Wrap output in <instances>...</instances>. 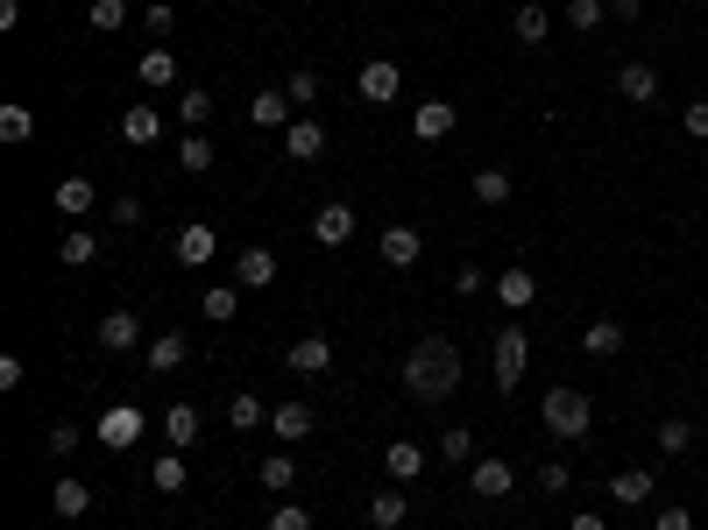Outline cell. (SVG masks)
<instances>
[{"label":"cell","mask_w":708,"mask_h":530,"mask_svg":"<svg viewBox=\"0 0 708 530\" xmlns=\"http://www.w3.org/2000/svg\"><path fill=\"white\" fill-rule=\"evenodd\" d=\"M320 149H326V128H320L312 114H298L291 128H283V156H291V163H312Z\"/></svg>","instance_id":"7c38bea8"},{"label":"cell","mask_w":708,"mask_h":530,"mask_svg":"<svg viewBox=\"0 0 708 530\" xmlns=\"http://www.w3.org/2000/svg\"><path fill=\"white\" fill-rule=\"evenodd\" d=\"M57 262H65V269H85V262H100V234L71 226V234H65V248H57Z\"/></svg>","instance_id":"f1b7e54d"},{"label":"cell","mask_w":708,"mask_h":530,"mask_svg":"<svg viewBox=\"0 0 708 530\" xmlns=\"http://www.w3.org/2000/svg\"><path fill=\"white\" fill-rule=\"evenodd\" d=\"M142 22H149V36H171V28H177V8H163V0H149V14H142Z\"/></svg>","instance_id":"681fc988"},{"label":"cell","mask_w":708,"mask_h":530,"mask_svg":"<svg viewBox=\"0 0 708 530\" xmlns=\"http://www.w3.org/2000/svg\"><path fill=\"white\" fill-rule=\"evenodd\" d=\"M228 424H234V432H255V424H263V397H248V389H241V397L228 403Z\"/></svg>","instance_id":"ab89813d"},{"label":"cell","mask_w":708,"mask_h":530,"mask_svg":"<svg viewBox=\"0 0 708 530\" xmlns=\"http://www.w3.org/2000/svg\"><path fill=\"white\" fill-rule=\"evenodd\" d=\"M652 474H645V467H624V474H616L610 481V503H624V509H645V503H652Z\"/></svg>","instance_id":"7402d4cb"},{"label":"cell","mask_w":708,"mask_h":530,"mask_svg":"<svg viewBox=\"0 0 708 530\" xmlns=\"http://www.w3.org/2000/svg\"><path fill=\"white\" fill-rule=\"evenodd\" d=\"M440 460H468L475 467V432H461V424H454V432H440Z\"/></svg>","instance_id":"7bdbcfd3"},{"label":"cell","mask_w":708,"mask_h":530,"mask_svg":"<svg viewBox=\"0 0 708 530\" xmlns=\"http://www.w3.org/2000/svg\"><path fill=\"white\" fill-rule=\"evenodd\" d=\"M681 128L695 134V142H708V99H687L681 106Z\"/></svg>","instance_id":"bcb514c9"},{"label":"cell","mask_w":708,"mask_h":530,"mask_svg":"<svg viewBox=\"0 0 708 530\" xmlns=\"http://www.w3.org/2000/svg\"><path fill=\"white\" fill-rule=\"evenodd\" d=\"M57 212H71V220H79V212H93L100 205V191L85 185V177H65V185H57V199H50Z\"/></svg>","instance_id":"4dcf8cb0"},{"label":"cell","mask_w":708,"mask_h":530,"mask_svg":"<svg viewBox=\"0 0 708 530\" xmlns=\"http://www.w3.org/2000/svg\"><path fill=\"white\" fill-rule=\"evenodd\" d=\"M199 311L213 318V326H234V311H241V283H206Z\"/></svg>","instance_id":"603a6c76"},{"label":"cell","mask_w":708,"mask_h":530,"mask_svg":"<svg viewBox=\"0 0 708 530\" xmlns=\"http://www.w3.org/2000/svg\"><path fill=\"white\" fill-rule=\"evenodd\" d=\"M383 467H390V481H418V474H426V446H418V438H390Z\"/></svg>","instance_id":"e0dca14e"},{"label":"cell","mask_w":708,"mask_h":530,"mask_svg":"<svg viewBox=\"0 0 708 530\" xmlns=\"http://www.w3.org/2000/svg\"><path fill=\"white\" fill-rule=\"evenodd\" d=\"M43 446H50V460H71V452L85 446V432H79V424H50V438H43Z\"/></svg>","instance_id":"60d3db41"},{"label":"cell","mask_w":708,"mask_h":530,"mask_svg":"<svg viewBox=\"0 0 708 530\" xmlns=\"http://www.w3.org/2000/svg\"><path fill=\"white\" fill-rule=\"evenodd\" d=\"M652 530H695V517L681 503H666V509H652Z\"/></svg>","instance_id":"c3c4849f"},{"label":"cell","mask_w":708,"mask_h":530,"mask_svg":"<svg viewBox=\"0 0 708 530\" xmlns=\"http://www.w3.org/2000/svg\"><path fill=\"white\" fill-rule=\"evenodd\" d=\"M468 488L481 495V503H503V495L518 488V474H510V460H475L468 467Z\"/></svg>","instance_id":"30bf717a"},{"label":"cell","mask_w":708,"mask_h":530,"mask_svg":"<svg viewBox=\"0 0 708 530\" xmlns=\"http://www.w3.org/2000/svg\"><path fill=\"white\" fill-rule=\"evenodd\" d=\"M616 346H624V326H616V318H595V326L581 332V354H589V361H610Z\"/></svg>","instance_id":"83f0119b"},{"label":"cell","mask_w":708,"mask_h":530,"mask_svg":"<svg viewBox=\"0 0 708 530\" xmlns=\"http://www.w3.org/2000/svg\"><path fill=\"white\" fill-rule=\"evenodd\" d=\"M50 509H57V517H85V509H93V488H85L79 474H65V481L50 488Z\"/></svg>","instance_id":"484cf974"},{"label":"cell","mask_w":708,"mask_h":530,"mask_svg":"<svg viewBox=\"0 0 708 530\" xmlns=\"http://www.w3.org/2000/svg\"><path fill=\"white\" fill-rule=\"evenodd\" d=\"M269 530H312V509L305 503H277L269 509Z\"/></svg>","instance_id":"ee69618b"},{"label":"cell","mask_w":708,"mask_h":530,"mask_svg":"<svg viewBox=\"0 0 708 530\" xmlns=\"http://www.w3.org/2000/svg\"><path fill=\"white\" fill-rule=\"evenodd\" d=\"M22 375H28L22 354H0V389H22Z\"/></svg>","instance_id":"f907efd6"},{"label":"cell","mask_w":708,"mask_h":530,"mask_svg":"<svg viewBox=\"0 0 708 530\" xmlns=\"http://www.w3.org/2000/svg\"><path fill=\"white\" fill-rule=\"evenodd\" d=\"M404 389H411V403H446L461 389V346L446 332H426L404 354Z\"/></svg>","instance_id":"6da1fadb"},{"label":"cell","mask_w":708,"mask_h":530,"mask_svg":"<svg viewBox=\"0 0 708 530\" xmlns=\"http://www.w3.org/2000/svg\"><path fill=\"white\" fill-rule=\"evenodd\" d=\"M85 22H93L100 36H114V28L128 22V0H93V8H85Z\"/></svg>","instance_id":"f35d334b"},{"label":"cell","mask_w":708,"mask_h":530,"mask_svg":"<svg viewBox=\"0 0 708 530\" xmlns=\"http://www.w3.org/2000/svg\"><path fill=\"white\" fill-rule=\"evenodd\" d=\"M283 93H291V106H312V99H320V79H312V71H291Z\"/></svg>","instance_id":"7dc6e473"},{"label":"cell","mask_w":708,"mask_h":530,"mask_svg":"<svg viewBox=\"0 0 708 530\" xmlns=\"http://www.w3.org/2000/svg\"><path fill=\"white\" fill-rule=\"evenodd\" d=\"M538 488H546V495H567V488H574V474H567V460H546V467H538Z\"/></svg>","instance_id":"f6af8a7d"},{"label":"cell","mask_w":708,"mask_h":530,"mask_svg":"<svg viewBox=\"0 0 708 530\" xmlns=\"http://www.w3.org/2000/svg\"><path fill=\"white\" fill-rule=\"evenodd\" d=\"M404 517H411V503H404V495H397V488H383V495H369V523H375V530H397Z\"/></svg>","instance_id":"1f68e13d"},{"label":"cell","mask_w":708,"mask_h":530,"mask_svg":"<svg viewBox=\"0 0 708 530\" xmlns=\"http://www.w3.org/2000/svg\"><path fill=\"white\" fill-rule=\"evenodd\" d=\"M567 530H610V523H602V517H595V509H581V517H574V523H567Z\"/></svg>","instance_id":"db71d44e"},{"label":"cell","mask_w":708,"mask_h":530,"mask_svg":"<svg viewBox=\"0 0 708 530\" xmlns=\"http://www.w3.org/2000/svg\"><path fill=\"white\" fill-rule=\"evenodd\" d=\"M312 240H320V248H348L355 240V205H320L312 212Z\"/></svg>","instance_id":"9c48e42d"},{"label":"cell","mask_w":708,"mask_h":530,"mask_svg":"<svg viewBox=\"0 0 708 530\" xmlns=\"http://www.w3.org/2000/svg\"><path fill=\"white\" fill-rule=\"evenodd\" d=\"M120 134H128V142H135V149H149V142H163V114H156V106H149V99H135V106H128V114H120Z\"/></svg>","instance_id":"ac0fdd59"},{"label":"cell","mask_w":708,"mask_h":530,"mask_svg":"<svg viewBox=\"0 0 708 530\" xmlns=\"http://www.w3.org/2000/svg\"><path fill=\"white\" fill-rule=\"evenodd\" d=\"M355 93L369 99V106H390V99L404 93V71L390 64V57H369V64H361V79H355Z\"/></svg>","instance_id":"277c9868"},{"label":"cell","mask_w":708,"mask_h":530,"mask_svg":"<svg viewBox=\"0 0 708 530\" xmlns=\"http://www.w3.org/2000/svg\"><path fill=\"white\" fill-rule=\"evenodd\" d=\"M234 283L241 291H269V283H277V255L269 248H241L234 255Z\"/></svg>","instance_id":"8fae6325"},{"label":"cell","mask_w":708,"mask_h":530,"mask_svg":"<svg viewBox=\"0 0 708 530\" xmlns=\"http://www.w3.org/2000/svg\"><path fill=\"white\" fill-rule=\"evenodd\" d=\"M687 446H695V424H687V417H666V424H659V452H666V460H681Z\"/></svg>","instance_id":"e575fe53"},{"label":"cell","mask_w":708,"mask_h":530,"mask_svg":"<svg viewBox=\"0 0 708 530\" xmlns=\"http://www.w3.org/2000/svg\"><path fill=\"white\" fill-rule=\"evenodd\" d=\"M291 481H298V460H291V452H269V460H263V488H269V495H283Z\"/></svg>","instance_id":"d590c367"},{"label":"cell","mask_w":708,"mask_h":530,"mask_svg":"<svg viewBox=\"0 0 708 530\" xmlns=\"http://www.w3.org/2000/svg\"><path fill=\"white\" fill-rule=\"evenodd\" d=\"M475 199L481 205H510V170H496V163H489V170H475Z\"/></svg>","instance_id":"836d02e7"},{"label":"cell","mask_w":708,"mask_h":530,"mask_svg":"<svg viewBox=\"0 0 708 530\" xmlns=\"http://www.w3.org/2000/svg\"><path fill=\"white\" fill-rule=\"evenodd\" d=\"M114 226H142V199H114Z\"/></svg>","instance_id":"816d5d0a"},{"label":"cell","mask_w":708,"mask_h":530,"mask_svg":"<svg viewBox=\"0 0 708 530\" xmlns=\"http://www.w3.org/2000/svg\"><path fill=\"white\" fill-rule=\"evenodd\" d=\"M510 36H518V43H546L553 36V14L538 8V0H524V8L510 14Z\"/></svg>","instance_id":"d4e9b609"},{"label":"cell","mask_w":708,"mask_h":530,"mask_svg":"<svg viewBox=\"0 0 708 530\" xmlns=\"http://www.w3.org/2000/svg\"><path fill=\"white\" fill-rule=\"evenodd\" d=\"M616 99L659 106V71H652V64H624V71H616Z\"/></svg>","instance_id":"5bb4252c"},{"label":"cell","mask_w":708,"mask_h":530,"mask_svg":"<svg viewBox=\"0 0 708 530\" xmlns=\"http://www.w3.org/2000/svg\"><path fill=\"white\" fill-rule=\"evenodd\" d=\"M567 28H574V36L602 28V0H567Z\"/></svg>","instance_id":"b9f144b4"},{"label":"cell","mask_w":708,"mask_h":530,"mask_svg":"<svg viewBox=\"0 0 708 530\" xmlns=\"http://www.w3.org/2000/svg\"><path fill=\"white\" fill-rule=\"evenodd\" d=\"M149 481H156V495H177V488H185V452H163Z\"/></svg>","instance_id":"74e56055"},{"label":"cell","mask_w":708,"mask_h":530,"mask_svg":"<svg viewBox=\"0 0 708 530\" xmlns=\"http://www.w3.org/2000/svg\"><path fill=\"white\" fill-rule=\"evenodd\" d=\"M454 128H461V106H454V99H426V106L411 114V134H418V142H446Z\"/></svg>","instance_id":"ba28073f"},{"label":"cell","mask_w":708,"mask_h":530,"mask_svg":"<svg viewBox=\"0 0 708 530\" xmlns=\"http://www.w3.org/2000/svg\"><path fill=\"white\" fill-rule=\"evenodd\" d=\"M36 134V114L28 106H0V142H28Z\"/></svg>","instance_id":"8d00e7d4"},{"label":"cell","mask_w":708,"mask_h":530,"mask_svg":"<svg viewBox=\"0 0 708 530\" xmlns=\"http://www.w3.org/2000/svg\"><path fill=\"white\" fill-rule=\"evenodd\" d=\"M142 361H149V375H177L191 361V340H185V332H149Z\"/></svg>","instance_id":"52a82bcc"},{"label":"cell","mask_w":708,"mask_h":530,"mask_svg":"<svg viewBox=\"0 0 708 530\" xmlns=\"http://www.w3.org/2000/svg\"><path fill=\"white\" fill-rule=\"evenodd\" d=\"M291 368H298V375H326V368H334V340H326V332L291 340Z\"/></svg>","instance_id":"ffe728a7"},{"label":"cell","mask_w":708,"mask_h":530,"mask_svg":"<svg viewBox=\"0 0 708 530\" xmlns=\"http://www.w3.org/2000/svg\"><path fill=\"white\" fill-rule=\"evenodd\" d=\"M454 291H461V297H475V291H481V269H475V262H468V269H454Z\"/></svg>","instance_id":"f5cc1de1"},{"label":"cell","mask_w":708,"mask_h":530,"mask_svg":"<svg viewBox=\"0 0 708 530\" xmlns=\"http://www.w3.org/2000/svg\"><path fill=\"white\" fill-rule=\"evenodd\" d=\"M135 79H142L149 93H171V85H177V57L163 50V43H149V50H142V64H135Z\"/></svg>","instance_id":"2e32d148"},{"label":"cell","mask_w":708,"mask_h":530,"mask_svg":"<svg viewBox=\"0 0 708 530\" xmlns=\"http://www.w3.org/2000/svg\"><path fill=\"white\" fill-rule=\"evenodd\" d=\"M418 255H426L418 226H383V269H411Z\"/></svg>","instance_id":"d6986e66"},{"label":"cell","mask_w":708,"mask_h":530,"mask_svg":"<svg viewBox=\"0 0 708 530\" xmlns=\"http://www.w3.org/2000/svg\"><path fill=\"white\" fill-rule=\"evenodd\" d=\"M538 424H546L553 438H589V424H595V403L581 397V389L553 382V389H546V403H538Z\"/></svg>","instance_id":"7a4b0ae2"},{"label":"cell","mask_w":708,"mask_h":530,"mask_svg":"<svg viewBox=\"0 0 708 530\" xmlns=\"http://www.w3.org/2000/svg\"><path fill=\"white\" fill-rule=\"evenodd\" d=\"M524 361H532L524 326H496V389H518L524 382Z\"/></svg>","instance_id":"3957f363"},{"label":"cell","mask_w":708,"mask_h":530,"mask_svg":"<svg viewBox=\"0 0 708 530\" xmlns=\"http://www.w3.org/2000/svg\"><path fill=\"white\" fill-rule=\"evenodd\" d=\"M177 170L206 177V170H213V142H206V134H191V128H185V142H177Z\"/></svg>","instance_id":"d6a6232c"},{"label":"cell","mask_w":708,"mask_h":530,"mask_svg":"<svg viewBox=\"0 0 708 530\" xmlns=\"http://www.w3.org/2000/svg\"><path fill=\"white\" fill-rule=\"evenodd\" d=\"M100 346H107V354L149 346V340H142V318H135V311H107V318H100Z\"/></svg>","instance_id":"4fadbf2b"},{"label":"cell","mask_w":708,"mask_h":530,"mask_svg":"<svg viewBox=\"0 0 708 530\" xmlns=\"http://www.w3.org/2000/svg\"><path fill=\"white\" fill-rule=\"evenodd\" d=\"M532 297H538V276H532V269H496V305H503V311H524Z\"/></svg>","instance_id":"9a60e30c"},{"label":"cell","mask_w":708,"mask_h":530,"mask_svg":"<svg viewBox=\"0 0 708 530\" xmlns=\"http://www.w3.org/2000/svg\"><path fill=\"white\" fill-rule=\"evenodd\" d=\"M213 248H220V240H213V226H206V220H185V226H177V240H171V255L185 269H206V262H213Z\"/></svg>","instance_id":"8992f818"},{"label":"cell","mask_w":708,"mask_h":530,"mask_svg":"<svg viewBox=\"0 0 708 530\" xmlns=\"http://www.w3.org/2000/svg\"><path fill=\"white\" fill-rule=\"evenodd\" d=\"M142 432H149V417L135 411V403H114V411L100 417V446H107V452H128Z\"/></svg>","instance_id":"5b68a950"},{"label":"cell","mask_w":708,"mask_h":530,"mask_svg":"<svg viewBox=\"0 0 708 530\" xmlns=\"http://www.w3.org/2000/svg\"><path fill=\"white\" fill-rule=\"evenodd\" d=\"M312 424H320L312 403H277V411H269V432L277 438H312Z\"/></svg>","instance_id":"cb8c5ba5"},{"label":"cell","mask_w":708,"mask_h":530,"mask_svg":"<svg viewBox=\"0 0 708 530\" xmlns=\"http://www.w3.org/2000/svg\"><path fill=\"white\" fill-rule=\"evenodd\" d=\"M163 446L171 452L199 446V411H191V403H171V411H163Z\"/></svg>","instance_id":"44dd1931"},{"label":"cell","mask_w":708,"mask_h":530,"mask_svg":"<svg viewBox=\"0 0 708 530\" xmlns=\"http://www.w3.org/2000/svg\"><path fill=\"white\" fill-rule=\"evenodd\" d=\"M177 120H185L191 134H206V120H213V93H199V85H185V93H177Z\"/></svg>","instance_id":"f546056e"},{"label":"cell","mask_w":708,"mask_h":530,"mask_svg":"<svg viewBox=\"0 0 708 530\" xmlns=\"http://www.w3.org/2000/svg\"><path fill=\"white\" fill-rule=\"evenodd\" d=\"M248 120H255V128H291V93H255L248 99Z\"/></svg>","instance_id":"4316f807"}]
</instances>
